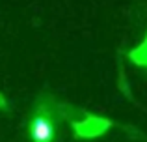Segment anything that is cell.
Segmentation results:
<instances>
[{
  "label": "cell",
  "instance_id": "6da1fadb",
  "mask_svg": "<svg viewBox=\"0 0 147 142\" xmlns=\"http://www.w3.org/2000/svg\"><path fill=\"white\" fill-rule=\"evenodd\" d=\"M28 133L32 142H54L56 137V109L52 101L43 97L36 105L28 122Z\"/></svg>",
  "mask_w": 147,
  "mask_h": 142
},
{
  "label": "cell",
  "instance_id": "7a4b0ae2",
  "mask_svg": "<svg viewBox=\"0 0 147 142\" xmlns=\"http://www.w3.org/2000/svg\"><path fill=\"white\" fill-rule=\"evenodd\" d=\"M73 131L78 139H95L100 137L112 127V122L108 118L95 116V114H88L84 120H76L71 124Z\"/></svg>",
  "mask_w": 147,
  "mask_h": 142
},
{
  "label": "cell",
  "instance_id": "3957f363",
  "mask_svg": "<svg viewBox=\"0 0 147 142\" xmlns=\"http://www.w3.org/2000/svg\"><path fill=\"white\" fill-rule=\"evenodd\" d=\"M129 58L132 60L134 64H138V66H147V36L134 51H130Z\"/></svg>",
  "mask_w": 147,
  "mask_h": 142
},
{
  "label": "cell",
  "instance_id": "277c9868",
  "mask_svg": "<svg viewBox=\"0 0 147 142\" xmlns=\"http://www.w3.org/2000/svg\"><path fill=\"white\" fill-rule=\"evenodd\" d=\"M7 107V101H6V97H4V94L0 92V110H4Z\"/></svg>",
  "mask_w": 147,
  "mask_h": 142
}]
</instances>
